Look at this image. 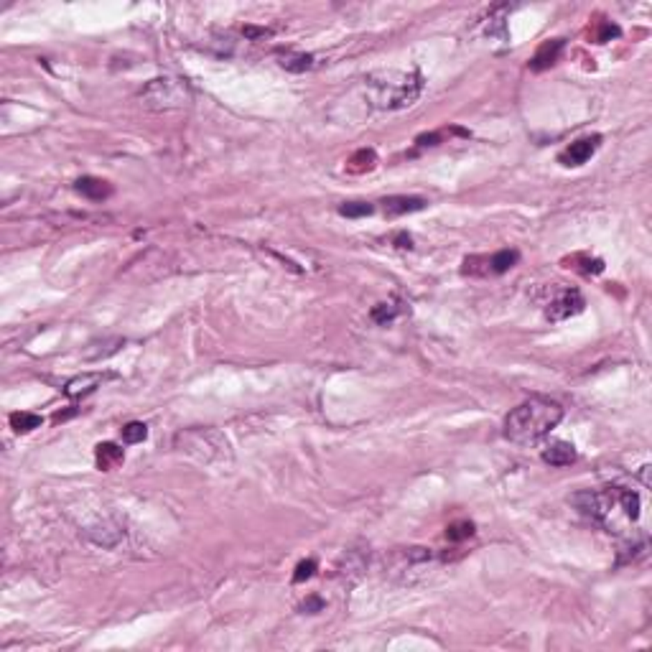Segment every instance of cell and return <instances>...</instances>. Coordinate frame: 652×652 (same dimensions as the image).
Masks as SVG:
<instances>
[{
	"label": "cell",
	"instance_id": "1",
	"mask_svg": "<svg viewBox=\"0 0 652 652\" xmlns=\"http://www.w3.org/2000/svg\"><path fill=\"white\" fill-rule=\"evenodd\" d=\"M563 420V406L543 395L522 400L505 418V438L517 446H533Z\"/></svg>",
	"mask_w": 652,
	"mask_h": 652
},
{
	"label": "cell",
	"instance_id": "2",
	"mask_svg": "<svg viewBox=\"0 0 652 652\" xmlns=\"http://www.w3.org/2000/svg\"><path fill=\"white\" fill-rule=\"evenodd\" d=\"M176 446L186 457L207 466H227L232 461V446L217 428H188L176 436Z\"/></svg>",
	"mask_w": 652,
	"mask_h": 652
},
{
	"label": "cell",
	"instance_id": "3",
	"mask_svg": "<svg viewBox=\"0 0 652 652\" xmlns=\"http://www.w3.org/2000/svg\"><path fill=\"white\" fill-rule=\"evenodd\" d=\"M372 97H375L377 108L400 110L408 108L418 100L420 89H423V77L418 72L413 74H387L385 82H377L375 77L370 80Z\"/></svg>",
	"mask_w": 652,
	"mask_h": 652
},
{
	"label": "cell",
	"instance_id": "4",
	"mask_svg": "<svg viewBox=\"0 0 652 652\" xmlns=\"http://www.w3.org/2000/svg\"><path fill=\"white\" fill-rule=\"evenodd\" d=\"M143 97L148 100L151 108L168 110V108H181L188 100L186 84L181 80H153L148 87L143 89Z\"/></svg>",
	"mask_w": 652,
	"mask_h": 652
},
{
	"label": "cell",
	"instance_id": "5",
	"mask_svg": "<svg viewBox=\"0 0 652 652\" xmlns=\"http://www.w3.org/2000/svg\"><path fill=\"white\" fill-rule=\"evenodd\" d=\"M584 306H586V301H584V296H581L579 290L565 288V290H561L558 296L553 298L551 304H548V309H545V319H551V321L571 319V316H576V313L584 311Z\"/></svg>",
	"mask_w": 652,
	"mask_h": 652
},
{
	"label": "cell",
	"instance_id": "6",
	"mask_svg": "<svg viewBox=\"0 0 652 652\" xmlns=\"http://www.w3.org/2000/svg\"><path fill=\"white\" fill-rule=\"evenodd\" d=\"M602 145V135H586V138L573 140L568 148L558 156V161L563 166H584Z\"/></svg>",
	"mask_w": 652,
	"mask_h": 652
},
{
	"label": "cell",
	"instance_id": "7",
	"mask_svg": "<svg viewBox=\"0 0 652 652\" xmlns=\"http://www.w3.org/2000/svg\"><path fill=\"white\" fill-rule=\"evenodd\" d=\"M110 377H115V375H102V372H87V375L74 377V380H69V383H66L64 395H66V398H84V395L94 392L102 383H105V380H110Z\"/></svg>",
	"mask_w": 652,
	"mask_h": 652
},
{
	"label": "cell",
	"instance_id": "8",
	"mask_svg": "<svg viewBox=\"0 0 652 652\" xmlns=\"http://www.w3.org/2000/svg\"><path fill=\"white\" fill-rule=\"evenodd\" d=\"M563 46H565L563 38H553V41H545V44L535 51V57L530 59V69H535V72H543V69L553 66L556 61H558V57H561V51H563Z\"/></svg>",
	"mask_w": 652,
	"mask_h": 652
},
{
	"label": "cell",
	"instance_id": "9",
	"mask_svg": "<svg viewBox=\"0 0 652 652\" xmlns=\"http://www.w3.org/2000/svg\"><path fill=\"white\" fill-rule=\"evenodd\" d=\"M385 214L387 217H400V214H410V212L426 209V199L420 196H387L385 199Z\"/></svg>",
	"mask_w": 652,
	"mask_h": 652
},
{
	"label": "cell",
	"instance_id": "10",
	"mask_svg": "<svg viewBox=\"0 0 652 652\" xmlns=\"http://www.w3.org/2000/svg\"><path fill=\"white\" fill-rule=\"evenodd\" d=\"M543 461L551 466H571L576 461V449L565 441H553L543 449Z\"/></svg>",
	"mask_w": 652,
	"mask_h": 652
},
{
	"label": "cell",
	"instance_id": "11",
	"mask_svg": "<svg viewBox=\"0 0 652 652\" xmlns=\"http://www.w3.org/2000/svg\"><path fill=\"white\" fill-rule=\"evenodd\" d=\"M74 188L89 202H102V199H108L112 194V186L108 181H102V179H94V176H82L80 181L74 184Z\"/></svg>",
	"mask_w": 652,
	"mask_h": 652
},
{
	"label": "cell",
	"instance_id": "12",
	"mask_svg": "<svg viewBox=\"0 0 652 652\" xmlns=\"http://www.w3.org/2000/svg\"><path fill=\"white\" fill-rule=\"evenodd\" d=\"M94 459H97V466H100L102 471H112L117 469V466L125 461V451L117 446V443H100L97 449H94Z\"/></svg>",
	"mask_w": 652,
	"mask_h": 652
},
{
	"label": "cell",
	"instance_id": "13",
	"mask_svg": "<svg viewBox=\"0 0 652 652\" xmlns=\"http://www.w3.org/2000/svg\"><path fill=\"white\" fill-rule=\"evenodd\" d=\"M520 260V253L517 250H500L494 255H487V265H489V276H502L507 273L510 268H514Z\"/></svg>",
	"mask_w": 652,
	"mask_h": 652
},
{
	"label": "cell",
	"instance_id": "14",
	"mask_svg": "<svg viewBox=\"0 0 652 652\" xmlns=\"http://www.w3.org/2000/svg\"><path fill=\"white\" fill-rule=\"evenodd\" d=\"M377 163V153L372 151V148H362V151H357L352 158L347 161V171L349 174H367V171H372Z\"/></svg>",
	"mask_w": 652,
	"mask_h": 652
},
{
	"label": "cell",
	"instance_id": "15",
	"mask_svg": "<svg viewBox=\"0 0 652 652\" xmlns=\"http://www.w3.org/2000/svg\"><path fill=\"white\" fill-rule=\"evenodd\" d=\"M41 415L36 413H13L10 415V428H13L15 434H29V431H36V428H41Z\"/></svg>",
	"mask_w": 652,
	"mask_h": 652
},
{
	"label": "cell",
	"instance_id": "16",
	"mask_svg": "<svg viewBox=\"0 0 652 652\" xmlns=\"http://www.w3.org/2000/svg\"><path fill=\"white\" fill-rule=\"evenodd\" d=\"M281 66L283 69H288V72H309L313 66V57L311 54H283L281 57Z\"/></svg>",
	"mask_w": 652,
	"mask_h": 652
},
{
	"label": "cell",
	"instance_id": "17",
	"mask_svg": "<svg viewBox=\"0 0 652 652\" xmlns=\"http://www.w3.org/2000/svg\"><path fill=\"white\" fill-rule=\"evenodd\" d=\"M372 212H375V207H372V204H367V202H349V204H341V207H339L341 217H349V219L370 217Z\"/></svg>",
	"mask_w": 652,
	"mask_h": 652
},
{
	"label": "cell",
	"instance_id": "18",
	"mask_svg": "<svg viewBox=\"0 0 652 652\" xmlns=\"http://www.w3.org/2000/svg\"><path fill=\"white\" fill-rule=\"evenodd\" d=\"M471 535H474V522H469V520L454 522V525H449V528H446V538H449L451 543L466 540V538H471Z\"/></svg>",
	"mask_w": 652,
	"mask_h": 652
},
{
	"label": "cell",
	"instance_id": "19",
	"mask_svg": "<svg viewBox=\"0 0 652 652\" xmlns=\"http://www.w3.org/2000/svg\"><path fill=\"white\" fill-rule=\"evenodd\" d=\"M400 313V306H395V304H377L375 309L370 311V316H372V321L375 324H390L395 316Z\"/></svg>",
	"mask_w": 652,
	"mask_h": 652
},
{
	"label": "cell",
	"instance_id": "20",
	"mask_svg": "<svg viewBox=\"0 0 652 652\" xmlns=\"http://www.w3.org/2000/svg\"><path fill=\"white\" fill-rule=\"evenodd\" d=\"M145 436H148V426L140 423V420H133V423L123 426V441L125 443H140V441H145Z\"/></svg>",
	"mask_w": 652,
	"mask_h": 652
},
{
	"label": "cell",
	"instance_id": "21",
	"mask_svg": "<svg viewBox=\"0 0 652 652\" xmlns=\"http://www.w3.org/2000/svg\"><path fill=\"white\" fill-rule=\"evenodd\" d=\"M579 262H584V268H579L584 276H599L604 270V260H599V258H588V255H573Z\"/></svg>",
	"mask_w": 652,
	"mask_h": 652
},
{
	"label": "cell",
	"instance_id": "22",
	"mask_svg": "<svg viewBox=\"0 0 652 652\" xmlns=\"http://www.w3.org/2000/svg\"><path fill=\"white\" fill-rule=\"evenodd\" d=\"M313 571H316V561L313 558L301 561V563L296 565V573H293V584H304L306 579H311Z\"/></svg>",
	"mask_w": 652,
	"mask_h": 652
},
{
	"label": "cell",
	"instance_id": "23",
	"mask_svg": "<svg viewBox=\"0 0 652 652\" xmlns=\"http://www.w3.org/2000/svg\"><path fill=\"white\" fill-rule=\"evenodd\" d=\"M619 34H622V31H619V26H614V23L607 21V23H602V29H599V34H596V41H599V44H607V41L616 38Z\"/></svg>",
	"mask_w": 652,
	"mask_h": 652
},
{
	"label": "cell",
	"instance_id": "24",
	"mask_svg": "<svg viewBox=\"0 0 652 652\" xmlns=\"http://www.w3.org/2000/svg\"><path fill=\"white\" fill-rule=\"evenodd\" d=\"M301 609H304V612H309V614H316V612H321V609H324V599H319V596H311V599H309V602H306Z\"/></svg>",
	"mask_w": 652,
	"mask_h": 652
},
{
	"label": "cell",
	"instance_id": "25",
	"mask_svg": "<svg viewBox=\"0 0 652 652\" xmlns=\"http://www.w3.org/2000/svg\"><path fill=\"white\" fill-rule=\"evenodd\" d=\"M242 34H245L247 38H265V36H270L268 29H255V26H245V29H242Z\"/></svg>",
	"mask_w": 652,
	"mask_h": 652
},
{
	"label": "cell",
	"instance_id": "26",
	"mask_svg": "<svg viewBox=\"0 0 652 652\" xmlns=\"http://www.w3.org/2000/svg\"><path fill=\"white\" fill-rule=\"evenodd\" d=\"M395 245H398V247H408V250H410V247H413V239H410V235L403 232V235H398V237H395Z\"/></svg>",
	"mask_w": 652,
	"mask_h": 652
}]
</instances>
